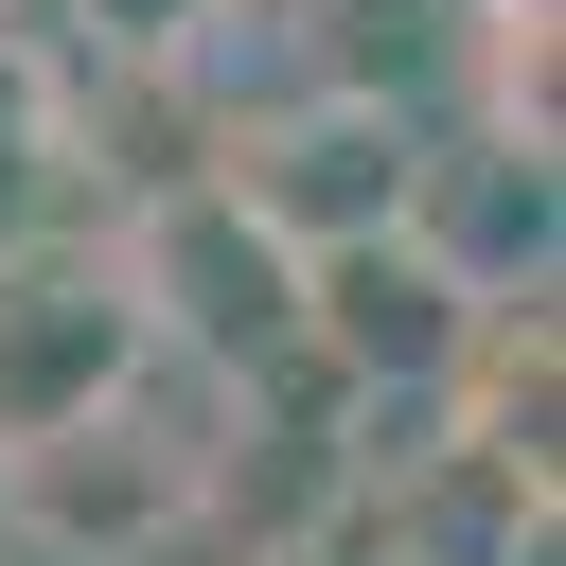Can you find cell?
<instances>
[{
  "label": "cell",
  "instance_id": "5b68a950",
  "mask_svg": "<svg viewBox=\"0 0 566 566\" xmlns=\"http://www.w3.org/2000/svg\"><path fill=\"white\" fill-rule=\"evenodd\" d=\"M407 248H442L478 301H531L548 283V142L460 124L442 159H407Z\"/></svg>",
  "mask_w": 566,
  "mask_h": 566
},
{
  "label": "cell",
  "instance_id": "277c9868",
  "mask_svg": "<svg viewBox=\"0 0 566 566\" xmlns=\"http://www.w3.org/2000/svg\"><path fill=\"white\" fill-rule=\"evenodd\" d=\"M142 354L159 336H142V301H124L106 248H0V442H53L88 407H124Z\"/></svg>",
  "mask_w": 566,
  "mask_h": 566
},
{
  "label": "cell",
  "instance_id": "7a4b0ae2",
  "mask_svg": "<svg viewBox=\"0 0 566 566\" xmlns=\"http://www.w3.org/2000/svg\"><path fill=\"white\" fill-rule=\"evenodd\" d=\"M460 318H478V283H460L442 248H407V212L301 248V371H336L354 407H442Z\"/></svg>",
  "mask_w": 566,
  "mask_h": 566
},
{
  "label": "cell",
  "instance_id": "6da1fadb",
  "mask_svg": "<svg viewBox=\"0 0 566 566\" xmlns=\"http://www.w3.org/2000/svg\"><path fill=\"white\" fill-rule=\"evenodd\" d=\"M106 265H124V301H142V336L177 354V371H283L301 354V248L230 195V177H159V195H124L106 212Z\"/></svg>",
  "mask_w": 566,
  "mask_h": 566
},
{
  "label": "cell",
  "instance_id": "3957f363",
  "mask_svg": "<svg viewBox=\"0 0 566 566\" xmlns=\"http://www.w3.org/2000/svg\"><path fill=\"white\" fill-rule=\"evenodd\" d=\"M407 124H389V88H354V71H318L301 106H265V124H230L212 142V177L283 230V248H336V230H389L407 212Z\"/></svg>",
  "mask_w": 566,
  "mask_h": 566
},
{
  "label": "cell",
  "instance_id": "52a82bcc",
  "mask_svg": "<svg viewBox=\"0 0 566 566\" xmlns=\"http://www.w3.org/2000/svg\"><path fill=\"white\" fill-rule=\"evenodd\" d=\"M265 566H371V531L336 513V531H301V548H265Z\"/></svg>",
  "mask_w": 566,
  "mask_h": 566
},
{
  "label": "cell",
  "instance_id": "8992f818",
  "mask_svg": "<svg viewBox=\"0 0 566 566\" xmlns=\"http://www.w3.org/2000/svg\"><path fill=\"white\" fill-rule=\"evenodd\" d=\"M106 53H212V18H248V0H71Z\"/></svg>",
  "mask_w": 566,
  "mask_h": 566
}]
</instances>
